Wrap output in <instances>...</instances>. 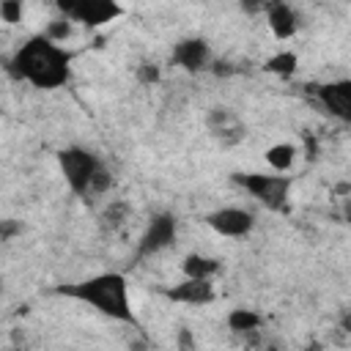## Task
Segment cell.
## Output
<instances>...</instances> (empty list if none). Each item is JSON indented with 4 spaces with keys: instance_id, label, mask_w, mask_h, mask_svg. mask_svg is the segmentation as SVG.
Segmentation results:
<instances>
[{
    "instance_id": "25",
    "label": "cell",
    "mask_w": 351,
    "mask_h": 351,
    "mask_svg": "<svg viewBox=\"0 0 351 351\" xmlns=\"http://www.w3.org/2000/svg\"><path fill=\"white\" fill-rule=\"evenodd\" d=\"M0 115H3V104H0Z\"/></svg>"
},
{
    "instance_id": "17",
    "label": "cell",
    "mask_w": 351,
    "mask_h": 351,
    "mask_svg": "<svg viewBox=\"0 0 351 351\" xmlns=\"http://www.w3.org/2000/svg\"><path fill=\"white\" fill-rule=\"evenodd\" d=\"M44 38H49L52 44H58V47H63L71 36H74V22L69 19V16H55L52 22H47V27H44V33H41Z\"/></svg>"
},
{
    "instance_id": "6",
    "label": "cell",
    "mask_w": 351,
    "mask_h": 351,
    "mask_svg": "<svg viewBox=\"0 0 351 351\" xmlns=\"http://www.w3.org/2000/svg\"><path fill=\"white\" fill-rule=\"evenodd\" d=\"M206 129H208L211 140L217 145H222V148L239 145L244 140V134H247V126H244L241 115L228 104H217V107H211L206 112Z\"/></svg>"
},
{
    "instance_id": "19",
    "label": "cell",
    "mask_w": 351,
    "mask_h": 351,
    "mask_svg": "<svg viewBox=\"0 0 351 351\" xmlns=\"http://www.w3.org/2000/svg\"><path fill=\"white\" fill-rule=\"evenodd\" d=\"M25 16L22 0H0V22L5 25H19Z\"/></svg>"
},
{
    "instance_id": "8",
    "label": "cell",
    "mask_w": 351,
    "mask_h": 351,
    "mask_svg": "<svg viewBox=\"0 0 351 351\" xmlns=\"http://www.w3.org/2000/svg\"><path fill=\"white\" fill-rule=\"evenodd\" d=\"M176 233H178V222H176L173 214H167V211L154 214L151 222L145 225L143 236H140L137 255H140V258H148V255H156V252L167 250V247L176 241Z\"/></svg>"
},
{
    "instance_id": "3",
    "label": "cell",
    "mask_w": 351,
    "mask_h": 351,
    "mask_svg": "<svg viewBox=\"0 0 351 351\" xmlns=\"http://www.w3.org/2000/svg\"><path fill=\"white\" fill-rule=\"evenodd\" d=\"M101 165H104V162H101L93 151H88V148H82V145H66V148L58 151L60 176H63L66 186H69L74 195H80V197H88V195H90L93 176L99 173Z\"/></svg>"
},
{
    "instance_id": "18",
    "label": "cell",
    "mask_w": 351,
    "mask_h": 351,
    "mask_svg": "<svg viewBox=\"0 0 351 351\" xmlns=\"http://www.w3.org/2000/svg\"><path fill=\"white\" fill-rule=\"evenodd\" d=\"M101 219H104V225H107L110 230H115V228H121V225L129 219V206H126L123 200H115V203H110V206L104 208Z\"/></svg>"
},
{
    "instance_id": "4",
    "label": "cell",
    "mask_w": 351,
    "mask_h": 351,
    "mask_svg": "<svg viewBox=\"0 0 351 351\" xmlns=\"http://www.w3.org/2000/svg\"><path fill=\"white\" fill-rule=\"evenodd\" d=\"M233 181L250 192L263 208L269 211H285L291 197V176L280 173H236Z\"/></svg>"
},
{
    "instance_id": "12",
    "label": "cell",
    "mask_w": 351,
    "mask_h": 351,
    "mask_svg": "<svg viewBox=\"0 0 351 351\" xmlns=\"http://www.w3.org/2000/svg\"><path fill=\"white\" fill-rule=\"evenodd\" d=\"M266 27L277 41H291L299 33V14L288 3H269L266 8Z\"/></svg>"
},
{
    "instance_id": "20",
    "label": "cell",
    "mask_w": 351,
    "mask_h": 351,
    "mask_svg": "<svg viewBox=\"0 0 351 351\" xmlns=\"http://www.w3.org/2000/svg\"><path fill=\"white\" fill-rule=\"evenodd\" d=\"M134 77H137L140 85H156V82L162 80V69H159L156 63H151V60H143V63L134 69Z\"/></svg>"
},
{
    "instance_id": "9",
    "label": "cell",
    "mask_w": 351,
    "mask_h": 351,
    "mask_svg": "<svg viewBox=\"0 0 351 351\" xmlns=\"http://www.w3.org/2000/svg\"><path fill=\"white\" fill-rule=\"evenodd\" d=\"M173 63L189 74H200L206 71L211 63H214V55H211V44L200 36H192V38H181L176 47H173Z\"/></svg>"
},
{
    "instance_id": "2",
    "label": "cell",
    "mask_w": 351,
    "mask_h": 351,
    "mask_svg": "<svg viewBox=\"0 0 351 351\" xmlns=\"http://www.w3.org/2000/svg\"><path fill=\"white\" fill-rule=\"evenodd\" d=\"M60 293L93 307L99 315L121 324H137L129 296V282L121 271H101L93 277H85L69 288H60Z\"/></svg>"
},
{
    "instance_id": "1",
    "label": "cell",
    "mask_w": 351,
    "mask_h": 351,
    "mask_svg": "<svg viewBox=\"0 0 351 351\" xmlns=\"http://www.w3.org/2000/svg\"><path fill=\"white\" fill-rule=\"evenodd\" d=\"M8 71L38 90H55L71 77V52L38 33L14 52V58L8 60Z\"/></svg>"
},
{
    "instance_id": "11",
    "label": "cell",
    "mask_w": 351,
    "mask_h": 351,
    "mask_svg": "<svg viewBox=\"0 0 351 351\" xmlns=\"http://www.w3.org/2000/svg\"><path fill=\"white\" fill-rule=\"evenodd\" d=\"M315 99L321 101V107L340 118L348 121L351 118V80H337V82H326L315 88Z\"/></svg>"
},
{
    "instance_id": "15",
    "label": "cell",
    "mask_w": 351,
    "mask_h": 351,
    "mask_svg": "<svg viewBox=\"0 0 351 351\" xmlns=\"http://www.w3.org/2000/svg\"><path fill=\"white\" fill-rule=\"evenodd\" d=\"M296 156H299L296 145H293V143H285V140H282V143H274V145H269V148L263 151L266 165L271 167V173H280V176H288V173L293 170Z\"/></svg>"
},
{
    "instance_id": "5",
    "label": "cell",
    "mask_w": 351,
    "mask_h": 351,
    "mask_svg": "<svg viewBox=\"0 0 351 351\" xmlns=\"http://www.w3.org/2000/svg\"><path fill=\"white\" fill-rule=\"evenodd\" d=\"M60 16H69L71 22H80L85 27H101L115 22L123 14V5L115 0H74V3H58Z\"/></svg>"
},
{
    "instance_id": "21",
    "label": "cell",
    "mask_w": 351,
    "mask_h": 351,
    "mask_svg": "<svg viewBox=\"0 0 351 351\" xmlns=\"http://www.w3.org/2000/svg\"><path fill=\"white\" fill-rule=\"evenodd\" d=\"M110 186H112V170H110L107 165H101V167H99V173L93 176L90 195H104V192H110Z\"/></svg>"
},
{
    "instance_id": "16",
    "label": "cell",
    "mask_w": 351,
    "mask_h": 351,
    "mask_svg": "<svg viewBox=\"0 0 351 351\" xmlns=\"http://www.w3.org/2000/svg\"><path fill=\"white\" fill-rule=\"evenodd\" d=\"M263 69L269 74H274V77H282V80L285 77H293L296 69H299V55L293 49H280V52H274V55L266 58Z\"/></svg>"
},
{
    "instance_id": "23",
    "label": "cell",
    "mask_w": 351,
    "mask_h": 351,
    "mask_svg": "<svg viewBox=\"0 0 351 351\" xmlns=\"http://www.w3.org/2000/svg\"><path fill=\"white\" fill-rule=\"evenodd\" d=\"M176 351H197V337L192 335L189 326H181L176 332Z\"/></svg>"
},
{
    "instance_id": "7",
    "label": "cell",
    "mask_w": 351,
    "mask_h": 351,
    "mask_svg": "<svg viewBox=\"0 0 351 351\" xmlns=\"http://www.w3.org/2000/svg\"><path fill=\"white\" fill-rule=\"evenodd\" d=\"M206 225L225 239H247L255 230V214L241 206H222L206 214Z\"/></svg>"
},
{
    "instance_id": "13",
    "label": "cell",
    "mask_w": 351,
    "mask_h": 351,
    "mask_svg": "<svg viewBox=\"0 0 351 351\" xmlns=\"http://www.w3.org/2000/svg\"><path fill=\"white\" fill-rule=\"evenodd\" d=\"M222 263L211 255H203V252H189L181 258V274L184 280H206V282H214V277L219 274Z\"/></svg>"
},
{
    "instance_id": "10",
    "label": "cell",
    "mask_w": 351,
    "mask_h": 351,
    "mask_svg": "<svg viewBox=\"0 0 351 351\" xmlns=\"http://www.w3.org/2000/svg\"><path fill=\"white\" fill-rule=\"evenodd\" d=\"M165 299L176 302V304H189V307H206L217 299V291H214V282H206V280H181L176 285H167L162 291Z\"/></svg>"
},
{
    "instance_id": "22",
    "label": "cell",
    "mask_w": 351,
    "mask_h": 351,
    "mask_svg": "<svg viewBox=\"0 0 351 351\" xmlns=\"http://www.w3.org/2000/svg\"><path fill=\"white\" fill-rule=\"evenodd\" d=\"M22 230H25V228H22V222H19V219H14V217L0 219V244L14 241V239H16Z\"/></svg>"
},
{
    "instance_id": "24",
    "label": "cell",
    "mask_w": 351,
    "mask_h": 351,
    "mask_svg": "<svg viewBox=\"0 0 351 351\" xmlns=\"http://www.w3.org/2000/svg\"><path fill=\"white\" fill-rule=\"evenodd\" d=\"M11 351H25V348H22V346H14V348H11Z\"/></svg>"
},
{
    "instance_id": "14",
    "label": "cell",
    "mask_w": 351,
    "mask_h": 351,
    "mask_svg": "<svg viewBox=\"0 0 351 351\" xmlns=\"http://www.w3.org/2000/svg\"><path fill=\"white\" fill-rule=\"evenodd\" d=\"M225 324L233 335L239 337H247V335H258L261 326H263V315L252 307H233L228 315H225Z\"/></svg>"
}]
</instances>
